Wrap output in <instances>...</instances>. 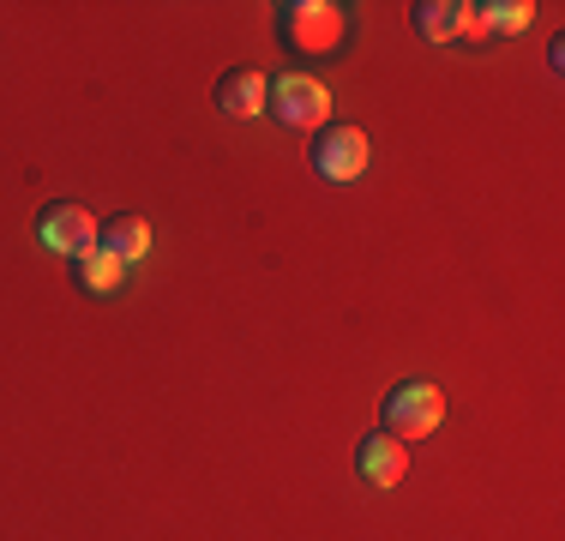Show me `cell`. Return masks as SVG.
<instances>
[{
	"label": "cell",
	"mask_w": 565,
	"mask_h": 541,
	"mask_svg": "<svg viewBox=\"0 0 565 541\" xmlns=\"http://www.w3.org/2000/svg\"><path fill=\"white\" fill-rule=\"evenodd\" d=\"M343 31H349V7H338V0H282L277 7V36L301 54L338 49Z\"/></svg>",
	"instance_id": "1"
},
{
	"label": "cell",
	"mask_w": 565,
	"mask_h": 541,
	"mask_svg": "<svg viewBox=\"0 0 565 541\" xmlns=\"http://www.w3.org/2000/svg\"><path fill=\"white\" fill-rule=\"evenodd\" d=\"M380 415H385L380 433H392V439H427V433L446 422V391L434 379H403V385L385 391Z\"/></svg>",
	"instance_id": "2"
},
{
	"label": "cell",
	"mask_w": 565,
	"mask_h": 541,
	"mask_svg": "<svg viewBox=\"0 0 565 541\" xmlns=\"http://www.w3.org/2000/svg\"><path fill=\"white\" fill-rule=\"evenodd\" d=\"M265 108L282 120V127H295V132H307V127H326V115H331V91L319 85V78H307V73H282L277 85H265Z\"/></svg>",
	"instance_id": "3"
},
{
	"label": "cell",
	"mask_w": 565,
	"mask_h": 541,
	"mask_svg": "<svg viewBox=\"0 0 565 541\" xmlns=\"http://www.w3.org/2000/svg\"><path fill=\"white\" fill-rule=\"evenodd\" d=\"M36 241H43L49 253H66V259H85V253H97V216L85 205H49L36 216Z\"/></svg>",
	"instance_id": "4"
},
{
	"label": "cell",
	"mask_w": 565,
	"mask_h": 541,
	"mask_svg": "<svg viewBox=\"0 0 565 541\" xmlns=\"http://www.w3.org/2000/svg\"><path fill=\"white\" fill-rule=\"evenodd\" d=\"M313 169L326 174V181H355V174L367 169V132L361 127H319Z\"/></svg>",
	"instance_id": "5"
},
{
	"label": "cell",
	"mask_w": 565,
	"mask_h": 541,
	"mask_svg": "<svg viewBox=\"0 0 565 541\" xmlns=\"http://www.w3.org/2000/svg\"><path fill=\"white\" fill-rule=\"evenodd\" d=\"M355 469L367 487H397L403 469H409V452H403V439H392V433H367V439L355 445Z\"/></svg>",
	"instance_id": "6"
},
{
	"label": "cell",
	"mask_w": 565,
	"mask_h": 541,
	"mask_svg": "<svg viewBox=\"0 0 565 541\" xmlns=\"http://www.w3.org/2000/svg\"><path fill=\"white\" fill-rule=\"evenodd\" d=\"M217 108H223L228 120H253V115H265V78H259V73H247V66L223 73V78H217Z\"/></svg>",
	"instance_id": "7"
},
{
	"label": "cell",
	"mask_w": 565,
	"mask_h": 541,
	"mask_svg": "<svg viewBox=\"0 0 565 541\" xmlns=\"http://www.w3.org/2000/svg\"><path fill=\"white\" fill-rule=\"evenodd\" d=\"M97 247L115 253L120 265H132V259L151 253V223H145V216H109V223L97 229Z\"/></svg>",
	"instance_id": "8"
},
{
	"label": "cell",
	"mask_w": 565,
	"mask_h": 541,
	"mask_svg": "<svg viewBox=\"0 0 565 541\" xmlns=\"http://www.w3.org/2000/svg\"><path fill=\"white\" fill-rule=\"evenodd\" d=\"M73 277H78V289L85 295H115L120 289V277H127V265L115 259V253H85V259H73Z\"/></svg>",
	"instance_id": "9"
},
{
	"label": "cell",
	"mask_w": 565,
	"mask_h": 541,
	"mask_svg": "<svg viewBox=\"0 0 565 541\" xmlns=\"http://www.w3.org/2000/svg\"><path fill=\"white\" fill-rule=\"evenodd\" d=\"M415 31H422L427 43H451L457 36V0H422V7H415Z\"/></svg>",
	"instance_id": "10"
},
{
	"label": "cell",
	"mask_w": 565,
	"mask_h": 541,
	"mask_svg": "<svg viewBox=\"0 0 565 541\" xmlns=\"http://www.w3.org/2000/svg\"><path fill=\"white\" fill-rule=\"evenodd\" d=\"M481 19H488V36L493 31H500V36L530 31V7H523V0H481Z\"/></svg>",
	"instance_id": "11"
}]
</instances>
